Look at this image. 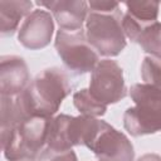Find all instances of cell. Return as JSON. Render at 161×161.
I'll return each mask as SVG.
<instances>
[{"instance_id":"cell-11","label":"cell","mask_w":161,"mask_h":161,"mask_svg":"<svg viewBox=\"0 0 161 161\" xmlns=\"http://www.w3.org/2000/svg\"><path fill=\"white\" fill-rule=\"evenodd\" d=\"M33 11V3L28 0L0 1V34L13 35L19 30V24ZM21 25V24H20Z\"/></svg>"},{"instance_id":"cell-4","label":"cell","mask_w":161,"mask_h":161,"mask_svg":"<svg viewBox=\"0 0 161 161\" xmlns=\"http://www.w3.org/2000/svg\"><path fill=\"white\" fill-rule=\"evenodd\" d=\"M122 13L102 14L89 11L86 20V36L92 48L102 57H117L126 48L122 29Z\"/></svg>"},{"instance_id":"cell-17","label":"cell","mask_w":161,"mask_h":161,"mask_svg":"<svg viewBox=\"0 0 161 161\" xmlns=\"http://www.w3.org/2000/svg\"><path fill=\"white\" fill-rule=\"evenodd\" d=\"M88 9L93 13H102V14H112L118 13L119 3L117 1H104V0H91L88 1Z\"/></svg>"},{"instance_id":"cell-3","label":"cell","mask_w":161,"mask_h":161,"mask_svg":"<svg viewBox=\"0 0 161 161\" xmlns=\"http://www.w3.org/2000/svg\"><path fill=\"white\" fill-rule=\"evenodd\" d=\"M50 118L30 117L8 135L1 136L5 158L8 161H38L47 147Z\"/></svg>"},{"instance_id":"cell-5","label":"cell","mask_w":161,"mask_h":161,"mask_svg":"<svg viewBox=\"0 0 161 161\" xmlns=\"http://www.w3.org/2000/svg\"><path fill=\"white\" fill-rule=\"evenodd\" d=\"M54 48L63 64L77 75L92 72L99 62V55L88 43L83 29L75 31L59 29L55 34Z\"/></svg>"},{"instance_id":"cell-18","label":"cell","mask_w":161,"mask_h":161,"mask_svg":"<svg viewBox=\"0 0 161 161\" xmlns=\"http://www.w3.org/2000/svg\"><path fill=\"white\" fill-rule=\"evenodd\" d=\"M42 161H78V157L73 150H69V151L63 152V153L52 155V156H49Z\"/></svg>"},{"instance_id":"cell-2","label":"cell","mask_w":161,"mask_h":161,"mask_svg":"<svg viewBox=\"0 0 161 161\" xmlns=\"http://www.w3.org/2000/svg\"><path fill=\"white\" fill-rule=\"evenodd\" d=\"M135 106L123 113V127L133 137L161 132V89L136 83L130 89Z\"/></svg>"},{"instance_id":"cell-13","label":"cell","mask_w":161,"mask_h":161,"mask_svg":"<svg viewBox=\"0 0 161 161\" xmlns=\"http://www.w3.org/2000/svg\"><path fill=\"white\" fill-rule=\"evenodd\" d=\"M127 14L137 23L142 29L155 21L158 18L160 4L156 1H126Z\"/></svg>"},{"instance_id":"cell-15","label":"cell","mask_w":161,"mask_h":161,"mask_svg":"<svg viewBox=\"0 0 161 161\" xmlns=\"http://www.w3.org/2000/svg\"><path fill=\"white\" fill-rule=\"evenodd\" d=\"M136 43L151 57L161 59V23L155 21L142 29Z\"/></svg>"},{"instance_id":"cell-9","label":"cell","mask_w":161,"mask_h":161,"mask_svg":"<svg viewBox=\"0 0 161 161\" xmlns=\"http://www.w3.org/2000/svg\"><path fill=\"white\" fill-rule=\"evenodd\" d=\"M30 83V74L24 58L3 55L0 58V94L15 97L24 92Z\"/></svg>"},{"instance_id":"cell-12","label":"cell","mask_w":161,"mask_h":161,"mask_svg":"<svg viewBox=\"0 0 161 161\" xmlns=\"http://www.w3.org/2000/svg\"><path fill=\"white\" fill-rule=\"evenodd\" d=\"M0 114H1V118H0V121H1V136L8 135L19 123L30 118L19 94L15 97L1 96Z\"/></svg>"},{"instance_id":"cell-10","label":"cell","mask_w":161,"mask_h":161,"mask_svg":"<svg viewBox=\"0 0 161 161\" xmlns=\"http://www.w3.org/2000/svg\"><path fill=\"white\" fill-rule=\"evenodd\" d=\"M39 6L47 8L57 20L59 29L75 31L83 29L89 9L84 0H59V1H36Z\"/></svg>"},{"instance_id":"cell-7","label":"cell","mask_w":161,"mask_h":161,"mask_svg":"<svg viewBox=\"0 0 161 161\" xmlns=\"http://www.w3.org/2000/svg\"><path fill=\"white\" fill-rule=\"evenodd\" d=\"M98 161H133L135 148L130 138L104 121L88 147Z\"/></svg>"},{"instance_id":"cell-1","label":"cell","mask_w":161,"mask_h":161,"mask_svg":"<svg viewBox=\"0 0 161 161\" xmlns=\"http://www.w3.org/2000/svg\"><path fill=\"white\" fill-rule=\"evenodd\" d=\"M72 92L68 75L58 67L45 68L38 73L19 96L29 117H53L62 102Z\"/></svg>"},{"instance_id":"cell-6","label":"cell","mask_w":161,"mask_h":161,"mask_svg":"<svg viewBox=\"0 0 161 161\" xmlns=\"http://www.w3.org/2000/svg\"><path fill=\"white\" fill-rule=\"evenodd\" d=\"M89 92L103 104H114L123 99L128 89L125 83L123 70L116 60L102 59L91 72Z\"/></svg>"},{"instance_id":"cell-14","label":"cell","mask_w":161,"mask_h":161,"mask_svg":"<svg viewBox=\"0 0 161 161\" xmlns=\"http://www.w3.org/2000/svg\"><path fill=\"white\" fill-rule=\"evenodd\" d=\"M73 104L83 116L89 117H101L106 114L107 106L99 102L93 94L89 92V89H80L73 93Z\"/></svg>"},{"instance_id":"cell-19","label":"cell","mask_w":161,"mask_h":161,"mask_svg":"<svg viewBox=\"0 0 161 161\" xmlns=\"http://www.w3.org/2000/svg\"><path fill=\"white\" fill-rule=\"evenodd\" d=\"M137 161H161V156L157 153H145L138 157Z\"/></svg>"},{"instance_id":"cell-8","label":"cell","mask_w":161,"mask_h":161,"mask_svg":"<svg viewBox=\"0 0 161 161\" xmlns=\"http://www.w3.org/2000/svg\"><path fill=\"white\" fill-rule=\"evenodd\" d=\"M53 34V15L45 9H35L23 20L18 30V40L26 49L39 50L50 44Z\"/></svg>"},{"instance_id":"cell-16","label":"cell","mask_w":161,"mask_h":161,"mask_svg":"<svg viewBox=\"0 0 161 161\" xmlns=\"http://www.w3.org/2000/svg\"><path fill=\"white\" fill-rule=\"evenodd\" d=\"M141 77L143 83L161 89V59L155 57H145L141 65Z\"/></svg>"}]
</instances>
